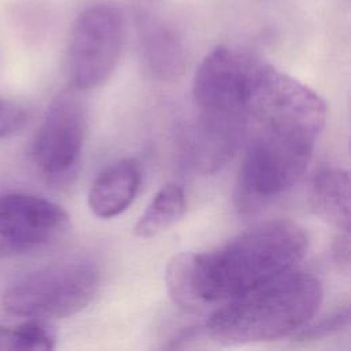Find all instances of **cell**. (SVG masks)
Returning <instances> with one entry per match:
<instances>
[{
    "label": "cell",
    "instance_id": "277c9868",
    "mask_svg": "<svg viewBox=\"0 0 351 351\" xmlns=\"http://www.w3.org/2000/svg\"><path fill=\"white\" fill-rule=\"evenodd\" d=\"M321 302L319 280L291 270L223 302L207 319L206 332L226 346L277 340L307 325Z\"/></svg>",
    "mask_w": 351,
    "mask_h": 351
},
{
    "label": "cell",
    "instance_id": "4fadbf2b",
    "mask_svg": "<svg viewBox=\"0 0 351 351\" xmlns=\"http://www.w3.org/2000/svg\"><path fill=\"white\" fill-rule=\"evenodd\" d=\"M15 329L19 351H47L55 347V333L43 319L30 318Z\"/></svg>",
    "mask_w": 351,
    "mask_h": 351
},
{
    "label": "cell",
    "instance_id": "ba28073f",
    "mask_svg": "<svg viewBox=\"0 0 351 351\" xmlns=\"http://www.w3.org/2000/svg\"><path fill=\"white\" fill-rule=\"evenodd\" d=\"M70 229V217L59 204L41 196L0 193V243L15 251L48 247Z\"/></svg>",
    "mask_w": 351,
    "mask_h": 351
},
{
    "label": "cell",
    "instance_id": "e0dca14e",
    "mask_svg": "<svg viewBox=\"0 0 351 351\" xmlns=\"http://www.w3.org/2000/svg\"><path fill=\"white\" fill-rule=\"evenodd\" d=\"M18 350V336L15 326L0 325V351H15Z\"/></svg>",
    "mask_w": 351,
    "mask_h": 351
},
{
    "label": "cell",
    "instance_id": "8992f818",
    "mask_svg": "<svg viewBox=\"0 0 351 351\" xmlns=\"http://www.w3.org/2000/svg\"><path fill=\"white\" fill-rule=\"evenodd\" d=\"M125 38L119 8L95 4L75 19L67 45V71L74 90L103 85L117 69Z\"/></svg>",
    "mask_w": 351,
    "mask_h": 351
},
{
    "label": "cell",
    "instance_id": "9c48e42d",
    "mask_svg": "<svg viewBox=\"0 0 351 351\" xmlns=\"http://www.w3.org/2000/svg\"><path fill=\"white\" fill-rule=\"evenodd\" d=\"M138 51L145 71L159 81L180 78L186 66V52L178 33L149 14L136 19Z\"/></svg>",
    "mask_w": 351,
    "mask_h": 351
},
{
    "label": "cell",
    "instance_id": "6da1fadb",
    "mask_svg": "<svg viewBox=\"0 0 351 351\" xmlns=\"http://www.w3.org/2000/svg\"><path fill=\"white\" fill-rule=\"evenodd\" d=\"M325 117V103L314 90L263 63L251 100L245 154L234 191L239 213L250 215L265 210L300 180Z\"/></svg>",
    "mask_w": 351,
    "mask_h": 351
},
{
    "label": "cell",
    "instance_id": "3957f363",
    "mask_svg": "<svg viewBox=\"0 0 351 351\" xmlns=\"http://www.w3.org/2000/svg\"><path fill=\"white\" fill-rule=\"evenodd\" d=\"M262 64L228 47L214 48L199 64L192 82L196 114L186 151L193 166L203 173L221 169L245 141Z\"/></svg>",
    "mask_w": 351,
    "mask_h": 351
},
{
    "label": "cell",
    "instance_id": "30bf717a",
    "mask_svg": "<svg viewBox=\"0 0 351 351\" xmlns=\"http://www.w3.org/2000/svg\"><path fill=\"white\" fill-rule=\"evenodd\" d=\"M141 184V170L132 158L119 159L101 170L90 185L88 203L99 218L122 214L134 200Z\"/></svg>",
    "mask_w": 351,
    "mask_h": 351
},
{
    "label": "cell",
    "instance_id": "7a4b0ae2",
    "mask_svg": "<svg viewBox=\"0 0 351 351\" xmlns=\"http://www.w3.org/2000/svg\"><path fill=\"white\" fill-rule=\"evenodd\" d=\"M308 244L292 221L258 223L210 251L174 255L165 271L167 292L185 308L223 303L293 270Z\"/></svg>",
    "mask_w": 351,
    "mask_h": 351
},
{
    "label": "cell",
    "instance_id": "2e32d148",
    "mask_svg": "<svg viewBox=\"0 0 351 351\" xmlns=\"http://www.w3.org/2000/svg\"><path fill=\"white\" fill-rule=\"evenodd\" d=\"M333 258L340 267H350V230H341L333 244Z\"/></svg>",
    "mask_w": 351,
    "mask_h": 351
},
{
    "label": "cell",
    "instance_id": "9a60e30c",
    "mask_svg": "<svg viewBox=\"0 0 351 351\" xmlns=\"http://www.w3.org/2000/svg\"><path fill=\"white\" fill-rule=\"evenodd\" d=\"M27 110L18 101L0 97V138L18 133L27 122Z\"/></svg>",
    "mask_w": 351,
    "mask_h": 351
},
{
    "label": "cell",
    "instance_id": "5b68a950",
    "mask_svg": "<svg viewBox=\"0 0 351 351\" xmlns=\"http://www.w3.org/2000/svg\"><path fill=\"white\" fill-rule=\"evenodd\" d=\"M100 281L88 259H69L32 270L11 284L1 298L4 310L37 319L67 318L95 298Z\"/></svg>",
    "mask_w": 351,
    "mask_h": 351
},
{
    "label": "cell",
    "instance_id": "7c38bea8",
    "mask_svg": "<svg viewBox=\"0 0 351 351\" xmlns=\"http://www.w3.org/2000/svg\"><path fill=\"white\" fill-rule=\"evenodd\" d=\"M186 211V197L177 184L162 186L144 213L137 219L133 233L138 237H152L177 223Z\"/></svg>",
    "mask_w": 351,
    "mask_h": 351
},
{
    "label": "cell",
    "instance_id": "52a82bcc",
    "mask_svg": "<svg viewBox=\"0 0 351 351\" xmlns=\"http://www.w3.org/2000/svg\"><path fill=\"white\" fill-rule=\"evenodd\" d=\"M85 129V107L77 90L69 89L56 95L32 144V156L38 170L51 178L69 174L81 155Z\"/></svg>",
    "mask_w": 351,
    "mask_h": 351
},
{
    "label": "cell",
    "instance_id": "5bb4252c",
    "mask_svg": "<svg viewBox=\"0 0 351 351\" xmlns=\"http://www.w3.org/2000/svg\"><path fill=\"white\" fill-rule=\"evenodd\" d=\"M350 325V307L344 306L335 313H332L328 317H324L322 319L311 324L304 325L299 333L298 337L302 340H318L322 337H328L336 332H340Z\"/></svg>",
    "mask_w": 351,
    "mask_h": 351
},
{
    "label": "cell",
    "instance_id": "8fae6325",
    "mask_svg": "<svg viewBox=\"0 0 351 351\" xmlns=\"http://www.w3.org/2000/svg\"><path fill=\"white\" fill-rule=\"evenodd\" d=\"M311 204L315 213L337 228L350 230V176L340 167L321 169L311 182Z\"/></svg>",
    "mask_w": 351,
    "mask_h": 351
}]
</instances>
